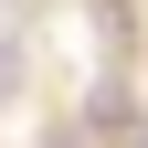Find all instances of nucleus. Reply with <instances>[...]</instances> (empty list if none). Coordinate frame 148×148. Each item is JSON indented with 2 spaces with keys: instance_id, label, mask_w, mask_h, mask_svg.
Wrapping results in <instances>:
<instances>
[{
  "instance_id": "f257e3e1",
  "label": "nucleus",
  "mask_w": 148,
  "mask_h": 148,
  "mask_svg": "<svg viewBox=\"0 0 148 148\" xmlns=\"http://www.w3.org/2000/svg\"><path fill=\"white\" fill-rule=\"evenodd\" d=\"M11 85H21V53H11V42H0V95H11Z\"/></svg>"
}]
</instances>
